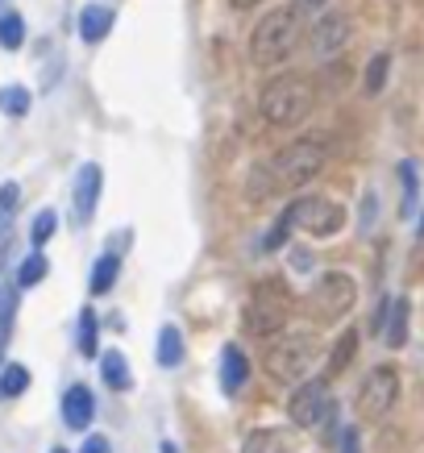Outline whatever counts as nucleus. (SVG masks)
Here are the masks:
<instances>
[{
	"instance_id": "8",
	"label": "nucleus",
	"mask_w": 424,
	"mask_h": 453,
	"mask_svg": "<svg viewBox=\"0 0 424 453\" xmlns=\"http://www.w3.org/2000/svg\"><path fill=\"white\" fill-rule=\"evenodd\" d=\"M288 416L296 428H312L320 420H328L333 416V395H328L325 379H308V383L296 387L288 399Z\"/></svg>"
},
{
	"instance_id": "17",
	"label": "nucleus",
	"mask_w": 424,
	"mask_h": 453,
	"mask_svg": "<svg viewBox=\"0 0 424 453\" xmlns=\"http://www.w3.org/2000/svg\"><path fill=\"white\" fill-rule=\"evenodd\" d=\"M100 379H104L112 391H129L134 374H129V362H125L121 349H104V354H100Z\"/></svg>"
},
{
	"instance_id": "5",
	"label": "nucleus",
	"mask_w": 424,
	"mask_h": 453,
	"mask_svg": "<svg viewBox=\"0 0 424 453\" xmlns=\"http://www.w3.org/2000/svg\"><path fill=\"white\" fill-rule=\"evenodd\" d=\"M288 312H291V300L274 288V283H266V288H258L246 303V329L254 333V337H274V333L288 325Z\"/></svg>"
},
{
	"instance_id": "22",
	"label": "nucleus",
	"mask_w": 424,
	"mask_h": 453,
	"mask_svg": "<svg viewBox=\"0 0 424 453\" xmlns=\"http://www.w3.org/2000/svg\"><path fill=\"white\" fill-rule=\"evenodd\" d=\"M21 391H29V371L21 362H9V366L0 371V399H17Z\"/></svg>"
},
{
	"instance_id": "12",
	"label": "nucleus",
	"mask_w": 424,
	"mask_h": 453,
	"mask_svg": "<svg viewBox=\"0 0 424 453\" xmlns=\"http://www.w3.org/2000/svg\"><path fill=\"white\" fill-rule=\"evenodd\" d=\"M92 416H96V399H92V391L83 383L67 387V395H63V425L75 428V433H83V428L92 425Z\"/></svg>"
},
{
	"instance_id": "1",
	"label": "nucleus",
	"mask_w": 424,
	"mask_h": 453,
	"mask_svg": "<svg viewBox=\"0 0 424 453\" xmlns=\"http://www.w3.org/2000/svg\"><path fill=\"white\" fill-rule=\"evenodd\" d=\"M300 34H304L300 4H279L271 13H262V21L250 34V58L258 67H274V63H283L296 50Z\"/></svg>"
},
{
	"instance_id": "4",
	"label": "nucleus",
	"mask_w": 424,
	"mask_h": 453,
	"mask_svg": "<svg viewBox=\"0 0 424 453\" xmlns=\"http://www.w3.org/2000/svg\"><path fill=\"white\" fill-rule=\"evenodd\" d=\"M316 357V342L308 333H296V337H283V342H274L266 349V374H271L274 383H296L308 374Z\"/></svg>"
},
{
	"instance_id": "36",
	"label": "nucleus",
	"mask_w": 424,
	"mask_h": 453,
	"mask_svg": "<svg viewBox=\"0 0 424 453\" xmlns=\"http://www.w3.org/2000/svg\"><path fill=\"white\" fill-rule=\"evenodd\" d=\"M233 4H237V9H250V4H258V0H233Z\"/></svg>"
},
{
	"instance_id": "13",
	"label": "nucleus",
	"mask_w": 424,
	"mask_h": 453,
	"mask_svg": "<svg viewBox=\"0 0 424 453\" xmlns=\"http://www.w3.org/2000/svg\"><path fill=\"white\" fill-rule=\"evenodd\" d=\"M300 441H296V428H254L242 445V453H296Z\"/></svg>"
},
{
	"instance_id": "20",
	"label": "nucleus",
	"mask_w": 424,
	"mask_h": 453,
	"mask_svg": "<svg viewBox=\"0 0 424 453\" xmlns=\"http://www.w3.org/2000/svg\"><path fill=\"white\" fill-rule=\"evenodd\" d=\"M46 271H50L46 254H42V250H29V258L17 266V288H38L42 279H46Z\"/></svg>"
},
{
	"instance_id": "25",
	"label": "nucleus",
	"mask_w": 424,
	"mask_h": 453,
	"mask_svg": "<svg viewBox=\"0 0 424 453\" xmlns=\"http://www.w3.org/2000/svg\"><path fill=\"white\" fill-rule=\"evenodd\" d=\"M21 42H26V21H21V13H0V46H4V50H21Z\"/></svg>"
},
{
	"instance_id": "24",
	"label": "nucleus",
	"mask_w": 424,
	"mask_h": 453,
	"mask_svg": "<svg viewBox=\"0 0 424 453\" xmlns=\"http://www.w3.org/2000/svg\"><path fill=\"white\" fill-rule=\"evenodd\" d=\"M17 300H21V288H13V283H0V337H9V333H13Z\"/></svg>"
},
{
	"instance_id": "38",
	"label": "nucleus",
	"mask_w": 424,
	"mask_h": 453,
	"mask_svg": "<svg viewBox=\"0 0 424 453\" xmlns=\"http://www.w3.org/2000/svg\"><path fill=\"white\" fill-rule=\"evenodd\" d=\"M0 357H4V337H0Z\"/></svg>"
},
{
	"instance_id": "6",
	"label": "nucleus",
	"mask_w": 424,
	"mask_h": 453,
	"mask_svg": "<svg viewBox=\"0 0 424 453\" xmlns=\"http://www.w3.org/2000/svg\"><path fill=\"white\" fill-rule=\"evenodd\" d=\"M399 399V374L396 366H374L358 387V412L362 420H383Z\"/></svg>"
},
{
	"instance_id": "3",
	"label": "nucleus",
	"mask_w": 424,
	"mask_h": 453,
	"mask_svg": "<svg viewBox=\"0 0 424 453\" xmlns=\"http://www.w3.org/2000/svg\"><path fill=\"white\" fill-rule=\"evenodd\" d=\"M320 166H325V146L304 138V142L283 146L266 163V171H271V183H274V192H279V188H304V183H312L320 175Z\"/></svg>"
},
{
	"instance_id": "19",
	"label": "nucleus",
	"mask_w": 424,
	"mask_h": 453,
	"mask_svg": "<svg viewBox=\"0 0 424 453\" xmlns=\"http://www.w3.org/2000/svg\"><path fill=\"white\" fill-rule=\"evenodd\" d=\"M354 349H358V333L345 329L342 337H337V345H333V357H328V366H325V379H337V374L354 362Z\"/></svg>"
},
{
	"instance_id": "27",
	"label": "nucleus",
	"mask_w": 424,
	"mask_h": 453,
	"mask_svg": "<svg viewBox=\"0 0 424 453\" xmlns=\"http://www.w3.org/2000/svg\"><path fill=\"white\" fill-rule=\"evenodd\" d=\"M291 229H296V220H291V208H283V217L271 225V234L262 237V250H283L288 246V237H291Z\"/></svg>"
},
{
	"instance_id": "23",
	"label": "nucleus",
	"mask_w": 424,
	"mask_h": 453,
	"mask_svg": "<svg viewBox=\"0 0 424 453\" xmlns=\"http://www.w3.org/2000/svg\"><path fill=\"white\" fill-rule=\"evenodd\" d=\"M387 345H404V337H408V303L396 300L387 303Z\"/></svg>"
},
{
	"instance_id": "40",
	"label": "nucleus",
	"mask_w": 424,
	"mask_h": 453,
	"mask_svg": "<svg viewBox=\"0 0 424 453\" xmlns=\"http://www.w3.org/2000/svg\"><path fill=\"white\" fill-rule=\"evenodd\" d=\"M50 453H67V449H50Z\"/></svg>"
},
{
	"instance_id": "37",
	"label": "nucleus",
	"mask_w": 424,
	"mask_h": 453,
	"mask_svg": "<svg viewBox=\"0 0 424 453\" xmlns=\"http://www.w3.org/2000/svg\"><path fill=\"white\" fill-rule=\"evenodd\" d=\"M163 453H175V445H171V441H166V445H163Z\"/></svg>"
},
{
	"instance_id": "34",
	"label": "nucleus",
	"mask_w": 424,
	"mask_h": 453,
	"mask_svg": "<svg viewBox=\"0 0 424 453\" xmlns=\"http://www.w3.org/2000/svg\"><path fill=\"white\" fill-rule=\"evenodd\" d=\"M4 254H9V229H0V266H4Z\"/></svg>"
},
{
	"instance_id": "9",
	"label": "nucleus",
	"mask_w": 424,
	"mask_h": 453,
	"mask_svg": "<svg viewBox=\"0 0 424 453\" xmlns=\"http://www.w3.org/2000/svg\"><path fill=\"white\" fill-rule=\"evenodd\" d=\"M354 296H358L354 279L342 275V271H333V275L316 279L312 296H308V308H312L320 320H337V316H345L354 308Z\"/></svg>"
},
{
	"instance_id": "18",
	"label": "nucleus",
	"mask_w": 424,
	"mask_h": 453,
	"mask_svg": "<svg viewBox=\"0 0 424 453\" xmlns=\"http://www.w3.org/2000/svg\"><path fill=\"white\" fill-rule=\"evenodd\" d=\"M183 333H179V325H163L158 329V349H154V357H158V366H166V371H175L179 362H183Z\"/></svg>"
},
{
	"instance_id": "10",
	"label": "nucleus",
	"mask_w": 424,
	"mask_h": 453,
	"mask_svg": "<svg viewBox=\"0 0 424 453\" xmlns=\"http://www.w3.org/2000/svg\"><path fill=\"white\" fill-rule=\"evenodd\" d=\"M100 192H104V171H100L96 163H83L80 171H75V183H71V220H75L80 229L96 217Z\"/></svg>"
},
{
	"instance_id": "31",
	"label": "nucleus",
	"mask_w": 424,
	"mask_h": 453,
	"mask_svg": "<svg viewBox=\"0 0 424 453\" xmlns=\"http://www.w3.org/2000/svg\"><path fill=\"white\" fill-rule=\"evenodd\" d=\"M55 229H58V217H55V212H38V217H34V246H46Z\"/></svg>"
},
{
	"instance_id": "16",
	"label": "nucleus",
	"mask_w": 424,
	"mask_h": 453,
	"mask_svg": "<svg viewBox=\"0 0 424 453\" xmlns=\"http://www.w3.org/2000/svg\"><path fill=\"white\" fill-rule=\"evenodd\" d=\"M117 275H121V254H100V258L92 262V279H88L92 296H109V291L117 288Z\"/></svg>"
},
{
	"instance_id": "15",
	"label": "nucleus",
	"mask_w": 424,
	"mask_h": 453,
	"mask_svg": "<svg viewBox=\"0 0 424 453\" xmlns=\"http://www.w3.org/2000/svg\"><path fill=\"white\" fill-rule=\"evenodd\" d=\"M112 21H117V13H112L109 4H88L80 13V38L88 42V46H96L100 38H109Z\"/></svg>"
},
{
	"instance_id": "14",
	"label": "nucleus",
	"mask_w": 424,
	"mask_h": 453,
	"mask_svg": "<svg viewBox=\"0 0 424 453\" xmlns=\"http://www.w3.org/2000/svg\"><path fill=\"white\" fill-rule=\"evenodd\" d=\"M246 383H250V357L242 354V345H225V354H220V387H225V395H237Z\"/></svg>"
},
{
	"instance_id": "29",
	"label": "nucleus",
	"mask_w": 424,
	"mask_h": 453,
	"mask_svg": "<svg viewBox=\"0 0 424 453\" xmlns=\"http://www.w3.org/2000/svg\"><path fill=\"white\" fill-rule=\"evenodd\" d=\"M387 71H391V55H374L366 67V92L370 96H379L387 88Z\"/></svg>"
},
{
	"instance_id": "32",
	"label": "nucleus",
	"mask_w": 424,
	"mask_h": 453,
	"mask_svg": "<svg viewBox=\"0 0 424 453\" xmlns=\"http://www.w3.org/2000/svg\"><path fill=\"white\" fill-rule=\"evenodd\" d=\"M80 453H112V445H109V437H83V445H80Z\"/></svg>"
},
{
	"instance_id": "2",
	"label": "nucleus",
	"mask_w": 424,
	"mask_h": 453,
	"mask_svg": "<svg viewBox=\"0 0 424 453\" xmlns=\"http://www.w3.org/2000/svg\"><path fill=\"white\" fill-rule=\"evenodd\" d=\"M262 117L279 129H291V125L308 121V112L316 109V88L308 75H279L262 88V100H258Z\"/></svg>"
},
{
	"instance_id": "33",
	"label": "nucleus",
	"mask_w": 424,
	"mask_h": 453,
	"mask_svg": "<svg viewBox=\"0 0 424 453\" xmlns=\"http://www.w3.org/2000/svg\"><path fill=\"white\" fill-rule=\"evenodd\" d=\"M342 453H362L358 449V428H345L342 433Z\"/></svg>"
},
{
	"instance_id": "30",
	"label": "nucleus",
	"mask_w": 424,
	"mask_h": 453,
	"mask_svg": "<svg viewBox=\"0 0 424 453\" xmlns=\"http://www.w3.org/2000/svg\"><path fill=\"white\" fill-rule=\"evenodd\" d=\"M399 179H404V217H412V208H416V166L399 163Z\"/></svg>"
},
{
	"instance_id": "11",
	"label": "nucleus",
	"mask_w": 424,
	"mask_h": 453,
	"mask_svg": "<svg viewBox=\"0 0 424 453\" xmlns=\"http://www.w3.org/2000/svg\"><path fill=\"white\" fill-rule=\"evenodd\" d=\"M308 42H312V55L316 58L342 55L345 42H350V21H345V13L325 9V13L316 17V26H312V34H308Z\"/></svg>"
},
{
	"instance_id": "28",
	"label": "nucleus",
	"mask_w": 424,
	"mask_h": 453,
	"mask_svg": "<svg viewBox=\"0 0 424 453\" xmlns=\"http://www.w3.org/2000/svg\"><path fill=\"white\" fill-rule=\"evenodd\" d=\"M96 342H100L96 312H83V316H80V354H83V357H96Z\"/></svg>"
},
{
	"instance_id": "7",
	"label": "nucleus",
	"mask_w": 424,
	"mask_h": 453,
	"mask_svg": "<svg viewBox=\"0 0 424 453\" xmlns=\"http://www.w3.org/2000/svg\"><path fill=\"white\" fill-rule=\"evenodd\" d=\"M288 208H291L296 229H304V234H312V237H333L345 225L342 204H333L325 196H304V200H291Z\"/></svg>"
},
{
	"instance_id": "26",
	"label": "nucleus",
	"mask_w": 424,
	"mask_h": 453,
	"mask_svg": "<svg viewBox=\"0 0 424 453\" xmlns=\"http://www.w3.org/2000/svg\"><path fill=\"white\" fill-rule=\"evenodd\" d=\"M17 204H21V188L17 183H0V229H13Z\"/></svg>"
},
{
	"instance_id": "21",
	"label": "nucleus",
	"mask_w": 424,
	"mask_h": 453,
	"mask_svg": "<svg viewBox=\"0 0 424 453\" xmlns=\"http://www.w3.org/2000/svg\"><path fill=\"white\" fill-rule=\"evenodd\" d=\"M29 104H34L29 88H21V83H9V88H0V112H4V117H26Z\"/></svg>"
},
{
	"instance_id": "39",
	"label": "nucleus",
	"mask_w": 424,
	"mask_h": 453,
	"mask_svg": "<svg viewBox=\"0 0 424 453\" xmlns=\"http://www.w3.org/2000/svg\"><path fill=\"white\" fill-rule=\"evenodd\" d=\"M420 237H424V217H420Z\"/></svg>"
},
{
	"instance_id": "35",
	"label": "nucleus",
	"mask_w": 424,
	"mask_h": 453,
	"mask_svg": "<svg viewBox=\"0 0 424 453\" xmlns=\"http://www.w3.org/2000/svg\"><path fill=\"white\" fill-rule=\"evenodd\" d=\"M325 0H300V9H320Z\"/></svg>"
}]
</instances>
